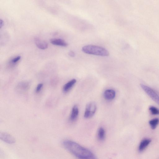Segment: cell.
I'll return each mask as SVG.
<instances>
[{
    "label": "cell",
    "mask_w": 159,
    "mask_h": 159,
    "mask_svg": "<svg viewBox=\"0 0 159 159\" xmlns=\"http://www.w3.org/2000/svg\"><path fill=\"white\" fill-rule=\"evenodd\" d=\"M63 145L78 159H97L95 155L91 151L74 141L65 140L63 142Z\"/></svg>",
    "instance_id": "obj_1"
},
{
    "label": "cell",
    "mask_w": 159,
    "mask_h": 159,
    "mask_svg": "<svg viewBox=\"0 0 159 159\" xmlns=\"http://www.w3.org/2000/svg\"><path fill=\"white\" fill-rule=\"evenodd\" d=\"M82 51L84 53L102 56H108L109 55V52L105 49L94 45H87L83 47Z\"/></svg>",
    "instance_id": "obj_2"
},
{
    "label": "cell",
    "mask_w": 159,
    "mask_h": 159,
    "mask_svg": "<svg viewBox=\"0 0 159 159\" xmlns=\"http://www.w3.org/2000/svg\"><path fill=\"white\" fill-rule=\"evenodd\" d=\"M140 86L143 91L156 103L159 105V96L152 88L146 85L141 84Z\"/></svg>",
    "instance_id": "obj_3"
},
{
    "label": "cell",
    "mask_w": 159,
    "mask_h": 159,
    "mask_svg": "<svg viewBox=\"0 0 159 159\" xmlns=\"http://www.w3.org/2000/svg\"><path fill=\"white\" fill-rule=\"evenodd\" d=\"M97 109L96 103L91 102L87 105L84 113V117L86 119L92 118L95 113Z\"/></svg>",
    "instance_id": "obj_4"
},
{
    "label": "cell",
    "mask_w": 159,
    "mask_h": 159,
    "mask_svg": "<svg viewBox=\"0 0 159 159\" xmlns=\"http://www.w3.org/2000/svg\"><path fill=\"white\" fill-rule=\"evenodd\" d=\"M0 139L2 141L9 144H13L16 142V140L10 135L5 133H0Z\"/></svg>",
    "instance_id": "obj_5"
},
{
    "label": "cell",
    "mask_w": 159,
    "mask_h": 159,
    "mask_svg": "<svg viewBox=\"0 0 159 159\" xmlns=\"http://www.w3.org/2000/svg\"><path fill=\"white\" fill-rule=\"evenodd\" d=\"M34 41L36 46L39 49L45 50L48 47V43L46 41L43 40L39 38H35Z\"/></svg>",
    "instance_id": "obj_6"
},
{
    "label": "cell",
    "mask_w": 159,
    "mask_h": 159,
    "mask_svg": "<svg viewBox=\"0 0 159 159\" xmlns=\"http://www.w3.org/2000/svg\"><path fill=\"white\" fill-rule=\"evenodd\" d=\"M50 42L52 44L56 46L63 47H67L68 46V44L66 42L63 40L60 39H51Z\"/></svg>",
    "instance_id": "obj_7"
},
{
    "label": "cell",
    "mask_w": 159,
    "mask_h": 159,
    "mask_svg": "<svg viewBox=\"0 0 159 159\" xmlns=\"http://www.w3.org/2000/svg\"><path fill=\"white\" fill-rule=\"evenodd\" d=\"M115 95V92L114 90L109 89L105 92L104 96L106 99L108 100H111L114 98Z\"/></svg>",
    "instance_id": "obj_8"
},
{
    "label": "cell",
    "mask_w": 159,
    "mask_h": 159,
    "mask_svg": "<svg viewBox=\"0 0 159 159\" xmlns=\"http://www.w3.org/2000/svg\"><path fill=\"white\" fill-rule=\"evenodd\" d=\"M79 114V109L76 105L74 106L72 109L70 117V120L72 122L75 121L77 119Z\"/></svg>",
    "instance_id": "obj_9"
},
{
    "label": "cell",
    "mask_w": 159,
    "mask_h": 159,
    "mask_svg": "<svg viewBox=\"0 0 159 159\" xmlns=\"http://www.w3.org/2000/svg\"><path fill=\"white\" fill-rule=\"evenodd\" d=\"M151 142V140L149 139H145L140 142L139 147L140 152L143 151L148 147Z\"/></svg>",
    "instance_id": "obj_10"
},
{
    "label": "cell",
    "mask_w": 159,
    "mask_h": 159,
    "mask_svg": "<svg viewBox=\"0 0 159 159\" xmlns=\"http://www.w3.org/2000/svg\"><path fill=\"white\" fill-rule=\"evenodd\" d=\"M76 82L77 80L75 79H73L69 81L64 85L63 88V91L64 92H68L73 87Z\"/></svg>",
    "instance_id": "obj_11"
},
{
    "label": "cell",
    "mask_w": 159,
    "mask_h": 159,
    "mask_svg": "<svg viewBox=\"0 0 159 159\" xmlns=\"http://www.w3.org/2000/svg\"><path fill=\"white\" fill-rule=\"evenodd\" d=\"M97 137L99 140L100 141H103L105 139V132L104 128H99L98 132Z\"/></svg>",
    "instance_id": "obj_12"
},
{
    "label": "cell",
    "mask_w": 159,
    "mask_h": 159,
    "mask_svg": "<svg viewBox=\"0 0 159 159\" xmlns=\"http://www.w3.org/2000/svg\"><path fill=\"white\" fill-rule=\"evenodd\" d=\"M159 123V119L158 118H155L150 120L149 123L151 129H155Z\"/></svg>",
    "instance_id": "obj_13"
},
{
    "label": "cell",
    "mask_w": 159,
    "mask_h": 159,
    "mask_svg": "<svg viewBox=\"0 0 159 159\" xmlns=\"http://www.w3.org/2000/svg\"><path fill=\"white\" fill-rule=\"evenodd\" d=\"M149 109L152 114L154 115H159V110L155 107L151 106L149 107Z\"/></svg>",
    "instance_id": "obj_14"
},
{
    "label": "cell",
    "mask_w": 159,
    "mask_h": 159,
    "mask_svg": "<svg viewBox=\"0 0 159 159\" xmlns=\"http://www.w3.org/2000/svg\"><path fill=\"white\" fill-rule=\"evenodd\" d=\"M21 57L20 56H18L14 58L11 61V62L13 64L17 63L20 59Z\"/></svg>",
    "instance_id": "obj_15"
},
{
    "label": "cell",
    "mask_w": 159,
    "mask_h": 159,
    "mask_svg": "<svg viewBox=\"0 0 159 159\" xmlns=\"http://www.w3.org/2000/svg\"><path fill=\"white\" fill-rule=\"evenodd\" d=\"M43 84L42 83L39 84L37 86V87L36 89V92L37 93L39 92L41 90L43 86Z\"/></svg>",
    "instance_id": "obj_16"
},
{
    "label": "cell",
    "mask_w": 159,
    "mask_h": 159,
    "mask_svg": "<svg viewBox=\"0 0 159 159\" xmlns=\"http://www.w3.org/2000/svg\"><path fill=\"white\" fill-rule=\"evenodd\" d=\"M68 55L72 57H74L75 56V53L72 51H70L68 53Z\"/></svg>",
    "instance_id": "obj_17"
},
{
    "label": "cell",
    "mask_w": 159,
    "mask_h": 159,
    "mask_svg": "<svg viewBox=\"0 0 159 159\" xmlns=\"http://www.w3.org/2000/svg\"><path fill=\"white\" fill-rule=\"evenodd\" d=\"M4 25V21L1 19V22H0V27H1V28Z\"/></svg>",
    "instance_id": "obj_18"
}]
</instances>
